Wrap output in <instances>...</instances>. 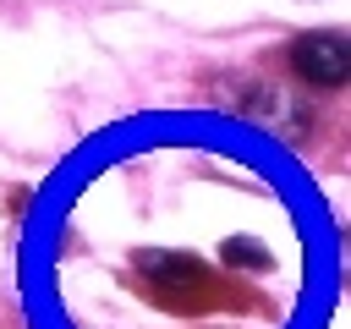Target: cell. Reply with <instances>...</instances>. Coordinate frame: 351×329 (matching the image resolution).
Instances as JSON below:
<instances>
[{
    "label": "cell",
    "instance_id": "1",
    "mask_svg": "<svg viewBox=\"0 0 351 329\" xmlns=\"http://www.w3.org/2000/svg\"><path fill=\"white\" fill-rule=\"evenodd\" d=\"M291 66L313 82V88H340L351 77V38L346 33H302L291 38Z\"/></svg>",
    "mask_w": 351,
    "mask_h": 329
},
{
    "label": "cell",
    "instance_id": "2",
    "mask_svg": "<svg viewBox=\"0 0 351 329\" xmlns=\"http://www.w3.org/2000/svg\"><path fill=\"white\" fill-rule=\"evenodd\" d=\"M219 258H225V263H252V269H269V252H263L258 241H247V236H230V241L219 247Z\"/></svg>",
    "mask_w": 351,
    "mask_h": 329
}]
</instances>
